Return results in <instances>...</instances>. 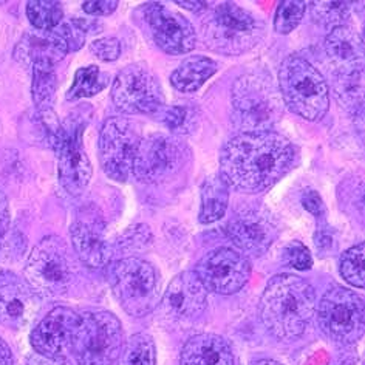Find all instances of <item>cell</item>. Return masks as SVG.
I'll list each match as a JSON object with an SVG mask.
<instances>
[{
	"label": "cell",
	"mask_w": 365,
	"mask_h": 365,
	"mask_svg": "<svg viewBox=\"0 0 365 365\" xmlns=\"http://www.w3.org/2000/svg\"><path fill=\"white\" fill-rule=\"evenodd\" d=\"M112 101L127 115L158 113L164 106L157 76L144 63H132L118 73L112 86Z\"/></svg>",
	"instance_id": "8fae6325"
},
{
	"label": "cell",
	"mask_w": 365,
	"mask_h": 365,
	"mask_svg": "<svg viewBox=\"0 0 365 365\" xmlns=\"http://www.w3.org/2000/svg\"><path fill=\"white\" fill-rule=\"evenodd\" d=\"M118 8V2L115 0H99V2H84L82 10L90 16H108Z\"/></svg>",
	"instance_id": "74e56055"
},
{
	"label": "cell",
	"mask_w": 365,
	"mask_h": 365,
	"mask_svg": "<svg viewBox=\"0 0 365 365\" xmlns=\"http://www.w3.org/2000/svg\"><path fill=\"white\" fill-rule=\"evenodd\" d=\"M279 93L291 112L307 121H319L330 108V90L313 63L291 54L279 68Z\"/></svg>",
	"instance_id": "3957f363"
},
{
	"label": "cell",
	"mask_w": 365,
	"mask_h": 365,
	"mask_svg": "<svg viewBox=\"0 0 365 365\" xmlns=\"http://www.w3.org/2000/svg\"><path fill=\"white\" fill-rule=\"evenodd\" d=\"M349 2H313L312 16L314 21L322 25H330L333 29L344 25L346 17L350 14Z\"/></svg>",
	"instance_id": "d6a6232c"
},
{
	"label": "cell",
	"mask_w": 365,
	"mask_h": 365,
	"mask_svg": "<svg viewBox=\"0 0 365 365\" xmlns=\"http://www.w3.org/2000/svg\"><path fill=\"white\" fill-rule=\"evenodd\" d=\"M73 250L88 268H103L113 259L112 245L104 237V223L98 217H78L70 227Z\"/></svg>",
	"instance_id": "ffe728a7"
},
{
	"label": "cell",
	"mask_w": 365,
	"mask_h": 365,
	"mask_svg": "<svg viewBox=\"0 0 365 365\" xmlns=\"http://www.w3.org/2000/svg\"><path fill=\"white\" fill-rule=\"evenodd\" d=\"M33 99L36 106L42 110H48L54 93H56V73L54 63L39 61L33 63Z\"/></svg>",
	"instance_id": "484cf974"
},
{
	"label": "cell",
	"mask_w": 365,
	"mask_h": 365,
	"mask_svg": "<svg viewBox=\"0 0 365 365\" xmlns=\"http://www.w3.org/2000/svg\"><path fill=\"white\" fill-rule=\"evenodd\" d=\"M225 230L235 246L251 255L267 252L279 235L271 215L262 209H245L234 214Z\"/></svg>",
	"instance_id": "e0dca14e"
},
{
	"label": "cell",
	"mask_w": 365,
	"mask_h": 365,
	"mask_svg": "<svg viewBox=\"0 0 365 365\" xmlns=\"http://www.w3.org/2000/svg\"><path fill=\"white\" fill-rule=\"evenodd\" d=\"M158 120L169 127L172 132L177 133H187L192 130L194 121H195V113L190 107L187 106H166L164 104L158 113L155 115Z\"/></svg>",
	"instance_id": "4dcf8cb0"
},
{
	"label": "cell",
	"mask_w": 365,
	"mask_h": 365,
	"mask_svg": "<svg viewBox=\"0 0 365 365\" xmlns=\"http://www.w3.org/2000/svg\"><path fill=\"white\" fill-rule=\"evenodd\" d=\"M325 50L331 61L342 68L344 73L358 71L362 67L364 42L359 33L350 26H336L328 33L325 39Z\"/></svg>",
	"instance_id": "7402d4cb"
},
{
	"label": "cell",
	"mask_w": 365,
	"mask_h": 365,
	"mask_svg": "<svg viewBox=\"0 0 365 365\" xmlns=\"http://www.w3.org/2000/svg\"><path fill=\"white\" fill-rule=\"evenodd\" d=\"M251 365H282V364L272 359H259V361H254Z\"/></svg>",
	"instance_id": "ee69618b"
},
{
	"label": "cell",
	"mask_w": 365,
	"mask_h": 365,
	"mask_svg": "<svg viewBox=\"0 0 365 365\" xmlns=\"http://www.w3.org/2000/svg\"><path fill=\"white\" fill-rule=\"evenodd\" d=\"M82 132L84 123L70 121L67 125L61 124V129L50 138L51 148L58 155L59 181L73 197L84 192L93 173L82 144Z\"/></svg>",
	"instance_id": "7c38bea8"
},
{
	"label": "cell",
	"mask_w": 365,
	"mask_h": 365,
	"mask_svg": "<svg viewBox=\"0 0 365 365\" xmlns=\"http://www.w3.org/2000/svg\"><path fill=\"white\" fill-rule=\"evenodd\" d=\"M90 50L98 59H101L104 62H112L120 58L121 43L115 38H104L91 42Z\"/></svg>",
	"instance_id": "d590c367"
},
{
	"label": "cell",
	"mask_w": 365,
	"mask_h": 365,
	"mask_svg": "<svg viewBox=\"0 0 365 365\" xmlns=\"http://www.w3.org/2000/svg\"><path fill=\"white\" fill-rule=\"evenodd\" d=\"M314 242L317 243L319 250H330L331 246V235L328 234L327 231H319L316 235H314Z\"/></svg>",
	"instance_id": "60d3db41"
},
{
	"label": "cell",
	"mask_w": 365,
	"mask_h": 365,
	"mask_svg": "<svg viewBox=\"0 0 365 365\" xmlns=\"http://www.w3.org/2000/svg\"><path fill=\"white\" fill-rule=\"evenodd\" d=\"M140 141L138 130L125 118H108L104 123L99 133V161L108 178L123 182L132 175Z\"/></svg>",
	"instance_id": "4fadbf2b"
},
{
	"label": "cell",
	"mask_w": 365,
	"mask_h": 365,
	"mask_svg": "<svg viewBox=\"0 0 365 365\" xmlns=\"http://www.w3.org/2000/svg\"><path fill=\"white\" fill-rule=\"evenodd\" d=\"M302 206L309 214L314 215L316 218H321V220H324L327 215V207L322 202L321 195H319L313 189L305 190V194L302 197Z\"/></svg>",
	"instance_id": "8d00e7d4"
},
{
	"label": "cell",
	"mask_w": 365,
	"mask_h": 365,
	"mask_svg": "<svg viewBox=\"0 0 365 365\" xmlns=\"http://www.w3.org/2000/svg\"><path fill=\"white\" fill-rule=\"evenodd\" d=\"M217 62L206 56H192L182 61L181 66L172 73L170 84L181 93H194L205 86V82L215 75Z\"/></svg>",
	"instance_id": "cb8c5ba5"
},
{
	"label": "cell",
	"mask_w": 365,
	"mask_h": 365,
	"mask_svg": "<svg viewBox=\"0 0 365 365\" xmlns=\"http://www.w3.org/2000/svg\"><path fill=\"white\" fill-rule=\"evenodd\" d=\"M259 313L267 330L280 341L302 336L316 314V291L294 274L274 276L260 297Z\"/></svg>",
	"instance_id": "7a4b0ae2"
},
{
	"label": "cell",
	"mask_w": 365,
	"mask_h": 365,
	"mask_svg": "<svg viewBox=\"0 0 365 365\" xmlns=\"http://www.w3.org/2000/svg\"><path fill=\"white\" fill-rule=\"evenodd\" d=\"M79 314L67 307H58L45 316L31 331L34 351L45 358H61L68 349Z\"/></svg>",
	"instance_id": "d6986e66"
},
{
	"label": "cell",
	"mask_w": 365,
	"mask_h": 365,
	"mask_svg": "<svg viewBox=\"0 0 365 365\" xmlns=\"http://www.w3.org/2000/svg\"><path fill=\"white\" fill-rule=\"evenodd\" d=\"M26 365H71V364L66 356H61V358H45V356L34 353L30 356Z\"/></svg>",
	"instance_id": "f35d334b"
},
{
	"label": "cell",
	"mask_w": 365,
	"mask_h": 365,
	"mask_svg": "<svg viewBox=\"0 0 365 365\" xmlns=\"http://www.w3.org/2000/svg\"><path fill=\"white\" fill-rule=\"evenodd\" d=\"M284 257L289 267H293L300 271L309 269L313 267L312 252H309L307 246L300 242L288 243L284 250Z\"/></svg>",
	"instance_id": "e575fe53"
},
{
	"label": "cell",
	"mask_w": 365,
	"mask_h": 365,
	"mask_svg": "<svg viewBox=\"0 0 365 365\" xmlns=\"http://www.w3.org/2000/svg\"><path fill=\"white\" fill-rule=\"evenodd\" d=\"M180 365H234V353L225 337L202 333L190 337L182 346Z\"/></svg>",
	"instance_id": "44dd1931"
},
{
	"label": "cell",
	"mask_w": 365,
	"mask_h": 365,
	"mask_svg": "<svg viewBox=\"0 0 365 365\" xmlns=\"http://www.w3.org/2000/svg\"><path fill=\"white\" fill-rule=\"evenodd\" d=\"M41 309V299L26 280L10 271L0 272V325L11 330L29 327Z\"/></svg>",
	"instance_id": "2e32d148"
},
{
	"label": "cell",
	"mask_w": 365,
	"mask_h": 365,
	"mask_svg": "<svg viewBox=\"0 0 365 365\" xmlns=\"http://www.w3.org/2000/svg\"><path fill=\"white\" fill-rule=\"evenodd\" d=\"M68 53V45L58 29L53 31H41V34H26L17 45L16 58L22 62L47 61L56 63Z\"/></svg>",
	"instance_id": "603a6c76"
},
{
	"label": "cell",
	"mask_w": 365,
	"mask_h": 365,
	"mask_svg": "<svg viewBox=\"0 0 365 365\" xmlns=\"http://www.w3.org/2000/svg\"><path fill=\"white\" fill-rule=\"evenodd\" d=\"M143 11L155 43L164 53L186 54L195 48L197 33L185 16L161 4H148Z\"/></svg>",
	"instance_id": "9a60e30c"
},
{
	"label": "cell",
	"mask_w": 365,
	"mask_h": 365,
	"mask_svg": "<svg viewBox=\"0 0 365 365\" xmlns=\"http://www.w3.org/2000/svg\"><path fill=\"white\" fill-rule=\"evenodd\" d=\"M202 33L209 50L225 56H240L262 41L264 29L251 11L232 2H223L206 14Z\"/></svg>",
	"instance_id": "277c9868"
},
{
	"label": "cell",
	"mask_w": 365,
	"mask_h": 365,
	"mask_svg": "<svg viewBox=\"0 0 365 365\" xmlns=\"http://www.w3.org/2000/svg\"><path fill=\"white\" fill-rule=\"evenodd\" d=\"M317 324L322 333L339 345L358 342L365 328L364 299L351 289L334 285L317 307Z\"/></svg>",
	"instance_id": "9c48e42d"
},
{
	"label": "cell",
	"mask_w": 365,
	"mask_h": 365,
	"mask_svg": "<svg viewBox=\"0 0 365 365\" xmlns=\"http://www.w3.org/2000/svg\"><path fill=\"white\" fill-rule=\"evenodd\" d=\"M108 282L127 314L148 316L160 302L161 279L157 268L138 257H124L108 267Z\"/></svg>",
	"instance_id": "ba28073f"
},
{
	"label": "cell",
	"mask_w": 365,
	"mask_h": 365,
	"mask_svg": "<svg viewBox=\"0 0 365 365\" xmlns=\"http://www.w3.org/2000/svg\"><path fill=\"white\" fill-rule=\"evenodd\" d=\"M150 242V232L148 230V226H135L127 230L121 237L120 240H116V243L112 246L113 248V257L116 252H129L133 250H140L144 248L145 245Z\"/></svg>",
	"instance_id": "836d02e7"
},
{
	"label": "cell",
	"mask_w": 365,
	"mask_h": 365,
	"mask_svg": "<svg viewBox=\"0 0 365 365\" xmlns=\"http://www.w3.org/2000/svg\"><path fill=\"white\" fill-rule=\"evenodd\" d=\"M124 349L121 321L110 312H86L73 333L70 350L79 365H115Z\"/></svg>",
	"instance_id": "8992f818"
},
{
	"label": "cell",
	"mask_w": 365,
	"mask_h": 365,
	"mask_svg": "<svg viewBox=\"0 0 365 365\" xmlns=\"http://www.w3.org/2000/svg\"><path fill=\"white\" fill-rule=\"evenodd\" d=\"M177 5L186 8V10H190V11H203L207 8V4L206 2H177Z\"/></svg>",
	"instance_id": "7bdbcfd3"
},
{
	"label": "cell",
	"mask_w": 365,
	"mask_h": 365,
	"mask_svg": "<svg viewBox=\"0 0 365 365\" xmlns=\"http://www.w3.org/2000/svg\"><path fill=\"white\" fill-rule=\"evenodd\" d=\"M108 84V75L103 73L96 66H88L79 68L75 75V81L70 87L67 99L76 101V99L90 98L103 91Z\"/></svg>",
	"instance_id": "4316f807"
},
{
	"label": "cell",
	"mask_w": 365,
	"mask_h": 365,
	"mask_svg": "<svg viewBox=\"0 0 365 365\" xmlns=\"http://www.w3.org/2000/svg\"><path fill=\"white\" fill-rule=\"evenodd\" d=\"M121 365H157V345L152 336L136 333L123 349Z\"/></svg>",
	"instance_id": "f1b7e54d"
},
{
	"label": "cell",
	"mask_w": 365,
	"mask_h": 365,
	"mask_svg": "<svg viewBox=\"0 0 365 365\" xmlns=\"http://www.w3.org/2000/svg\"><path fill=\"white\" fill-rule=\"evenodd\" d=\"M24 274L39 297H58L66 294L75 280L76 263L67 243L48 235L33 248Z\"/></svg>",
	"instance_id": "52a82bcc"
},
{
	"label": "cell",
	"mask_w": 365,
	"mask_h": 365,
	"mask_svg": "<svg viewBox=\"0 0 365 365\" xmlns=\"http://www.w3.org/2000/svg\"><path fill=\"white\" fill-rule=\"evenodd\" d=\"M307 10L305 2L299 0H284L280 2L274 17V29L280 34H289L294 31L299 24L302 22L304 14Z\"/></svg>",
	"instance_id": "1f68e13d"
},
{
	"label": "cell",
	"mask_w": 365,
	"mask_h": 365,
	"mask_svg": "<svg viewBox=\"0 0 365 365\" xmlns=\"http://www.w3.org/2000/svg\"><path fill=\"white\" fill-rule=\"evenodd\" d=\"M8 220V200L4 194V190L0 189V223H5Z\"/></svg>",
	"instance_id": "b9f144b4"
},
{
	"label": "cell",
	"mask_w": 365,
	"mask_h": 365,
	"mask_svg": "<svg viewBox=\"0 0 365 365\" xmlns=\"http://www.w3.org/2000/svg\"><path fill=\"white\" fill-rule=\"evenodd\" d=\"M26 16L38 31H53L62 22L63 10L61 2L53 0H31L26 4Z\"/></svg>",
	"instance_id": "83f0119b"
},
{
	"label": "cell",
	"mask_w": 365,
	"mask_h": 365,
	"mask_svg": "<svg viewBox=\"0 0 365 365\" xmlns=\"http://www.w3.org/2000/svg\"><path fill=\"white\" fill-rule=\"evenodd\" d=\"M0 365H14L13 351L2 337H0Z\"/></svg>",
	"instance_id": "ab89813d"
},
{
	"label": "cell",
	"mask_w": 365,
	"mask_h": 365,
	"mask_svg": "<svg viewBox=\"0 0 365 365\" xmlns=\"http://www.w3.org/2000/svg\"><path fill=\"white\" fill-rule=\"evenodd\" d=\"M190 158L187 145L172 135L152 133L140 141L132 173L145 185L168 181L186 166Z\"/></svg>",
	"instance_id": "30bf717a"
},
{
	"label": "cell",
	"mask_w": 365,
	"mask_h": 365,
	"mask_svg": "<svg viewBox=\"0 0 365 365\" xmlns=\"http://www.w3.org/2000/svg\"><path fill=\"white\" fill-rule=\"evenodd\" d=\"M277 87L262 71L246 73L232 87L234 123L245 132H263L276 124L284 110Z\"/></svg>",
	"instance_id": "5b68a950"
},
{
	"label": "cell",
	"mask_w": 365,
	"mask_h": 365,
	"mask_svg": "<svg viewBox=\"0 0 365 365\" xmlns=\"http://www.w3.org/2000/svg\"><path fill=\"white\" fill-rule=\"evenodd\" d=\"M207 307V291L194 271L172 279L161 300V313L170 321H192Z\"/></svg>",
	"instance_id": "ac0fdd59"
},
{
	"label": "cell",
	"mask_w": 365,
	"mask_h": 365,
	"mask_svg": "<svg viewBox=\"0 0 365 365\" xmlns=\"http://www.w3.org/2000/svg\"><path fill=\"white\" fill-rule=\"evenodd\" d=\"M230 203V187L220 175L209 177L202 186V205H200L198 220L203 225H211L225 215Z\"/></svg>",
	"instance_id": "d4e9b609"
},
{
	"label": "cell",
	"mask_w": 365,
	"mask_h": 365,
	"mask_svg": "<svg viewBox=\"0 0 365 365\" xmlns=\"http://www.w3.org/2000/svg\"><path fill=\"white\" fill-rule=\"evenodd\" d=\"M364 243L346 250L339 262L341 276L354 288H364Z\"/></svg>",
	"instance_id": "f546056e"
},
{
	"label": "cell",
	"mask_w": 365,
	"mask_h": 365,
	"mask_svg": "<svg viewBox=\"0 0 365 365\" xmlns=\"http://www.w3.org/2000/svg\"><path fill=\"white\" fill-rule=\"evenodd\" d=\"M297 150L284 135L242 132L225 144L220 155V177L227 187L257 194L272 187L293 169Z\"/></svg>",
	"instance_id": "6da1fadb"
},
{
	"label": "cell",
	"mask_w": 365,
	"mask_h": 365,
	"mask_svg": "<svg viewBox=\"0 0 365 365\" xmlns=\"http://www.w3.org/2000/svg\"><path fill=\"white\" fill-rule=\"evenodd\" d=\"M194 272L206 291L230 296L239 293L248 284L251 263L242 252L231 248H217L197 263Z\"/></svg>",
	"instance_id": "5bb4252c"
}]
</instances>
